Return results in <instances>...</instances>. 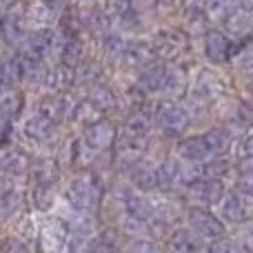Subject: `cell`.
Segmentation results:
<instances>
[{
    "label": "cell",
    "instance_id": "d4e9b609",
    "mask_svg": "<svg viewBox=\"0 0 253 253\" xmlns=\"http://www.w3.org/2000/svg\"><path fill=\"white\" fill-rule=\"evenodd\" d=\"M202 140H205V147L209 153H227L231 149L233 133L229 131V126H215V129L207 131Z\"/></svg>",
    "mask_w": 253,
    "mask_h": 253
},
{
    "label": "cell",
    "instance_id": "d6986e66",
    "mask_svg": "<svg viewBox=\"0 0 253 253\" xmlns=\"http://www.w3.org/2000/svg\"><path fill=\"white\" fill-rule=\"evenodd\" d=\"M22 36H25V27H22V18H13L4 13L0 18V40H2L7 47L18 49L22 42Z\"/></svg>",
    "mask_w": 253,
    "mask_h": 253
},
{
    "label": "cell",
    "instance_id": "f35d334b",
    "mask_svg": "<svg viewBox=\"0 0 253 253\" xmlns=\"http://www.w3.org/2000/svg\"><path fill=\"white\" fill-rule=\"evenodd\" d=\"M253 173H236V191L240 193H249L253 191Z\"/></svg>",
    "mask_w": 253,
    "mask_h": 253
},
{
    "label": "cell",
    "instance_id": "8fae6325",
    "mask_svg": "<svg viewBox=\"0 0 253 253\" xmlns=\"http://www.w3.org/2000/svg\"><path fill=\"white\" fill-rule=\"evenodd\" d=\"M153 209H156L153 202L142 193H131V191L123 193V213L129 215V218H135L140 222H149L153 215Z\"/></svg>",
    "mask_w": 253,
    "mask_h": 253
},
{
    "label": "cell",
    "instance_id": "e575fe53",
    "mask_svg": "<svg viewBox=\"0 0 253 253\" xmlns=\"http://www.w3.org/2000/svg\"><path fill=\"white\" fill-rule=\"evenodd\" d=\"M118 18H120V29L123 31L135 34V31L140 29V16H138V11H135L133 7H129L126 11L118 13Z\"/></svg>",
    "mask_w": 253,
    "mask_h": 253
},
{
    "label": "cell",
    "instance_id": "8d00e7d4",
    "mask_svg": "<svg viewBox=\"0 0 253 253\" xmlns=\"http://www.w3.org/2000/svg\"><path fill=\"white\" fill-rule=\"evenodd\" d=\"M27 242L22 240V236H7L0 240V251H11V253H20V251H27Z\"/></svg>",
    "mask_w": 253,
    "mask_h": 253
},
{
    "label": "cell",
    "instance_id": "2e32d148",
    "mask_svg": "<svg viewBox=\"0 0 253 253\" xmlns=\"http://www.w3.org/2000/svg\"><path fill=\"white\" fill-rule=\"evenodd\" d=\"M29 156L20 149H4V153L0 156V171L9 173L11 178L25 175L29 171Z\"/></svg>",
    "mask_w": 253,
    "mask_h": 253
},
{
    "label": "cell",
    "instance_id": "277c9868",
    "mask_svg": "<svg viewBox=\"0 0 253 253\" xmlns=\"http://www.w3.org/2000/svg\"><path fill=\"white\" fill-rule=\"evenodd\" d=\"M189 222H191V229L205 240H215V238L227 236V227L220 218H215L211 211H207L205 207H193L189 209Z\"/></svg>",
    "mask_w": 253,
    "mask_h": 253
},
{
    "label": "cell",
    "instance_id": "7a4b0ae2",
    "mask_svg": "<svg viewBox=\"0 0 253 253\" xmlns=\"http://www.w3.org/2000/svg\"><path fill=\"white\" fill-rule=\"evenodd\" d=\"M220 205H222L220 207V215L229 224H245V222H249L253 215V200L249 193L233 191L229 196L224 193Z\"/></svg>",
    "mask_w": 253,
    "mask_h": 253
},
{
    "label": "cell",
    "instance_id": "ba28073f",
    "mask_svg": "<svg viewBox=\"0 0 253 253\" xmlns=\"http://www.w3.org/2000/svg\"><path fill=\"white\" fill-rule=\"evenodd\" d=\"M22 133L38 144H47V142H51V140H56L58 131H56V123H51L49 118H44V116H40L38 111H36L34 116L25 118V123H22Z\"/></svg>",
    "mask_w": 253,
    "mask_h": 253
},
{
    "label": "cell",
    "instance_id": "ac0fdd59",
    "mask_svg": "<svg viewBox=\"0 0 253 253\" xmlns=\"http://www.w3.org/2000/svg\"><path fill=\"white\" fill-rule=\"evenodd\" d=\"M84 58H87V44L80 40V36H76V38H67L65 42H62V49H60L58 60H60L65 67L76 69Z\"/></svg>",
    "mask_w": 253,
    "mask_h": 253
},
{
    "label": "cell",
    "instance_id": "ffe728a7",
    "mask_svg": "<svg viewBox=\"0 0 253 253\" xmlns=\"http://www.w3.org/2000/svg\"><path fill=\"white\" fill-rule=\"evenodd\" d=\"M156 184H158V189H165V191L178 187L180 184V162L173 160V158H165V160L156 167Z\"/></svg>",
    "mask_w": 253,
    "mask_h": 253
},
{
    "label": "cell",
    "instance_id": "ee69618b",
    "mask_svg": "<svg viewBox=\"0 0 253 253\" xmlns=\"http://www.w3.org/2000/svg\"><path fill=\"white\" fill-rule=\"evenodd\" d=\"M236 7H245V9H251V0H231Z\"/></svg>",
    "mask_w": 253,
    "mask_h": 253
},
{
    "label": "cell",
    "instance_id": "4dcf8cb0",
    "mask_svg": "<svg viewBox=\"0 0 253 253\" xmlns=\"http://www.w3.org/2000/svg\"><path fill=\"white\" fill-rule=\"evenodd\" d=\"M56 202V191H53V184H34V191H31V205L38 211H47L53 207Z\"/></svg>",
    "mask_w": 253,
    "mask_h": 253
},
{
    "label": "cell",
    "instance_id": "7402d4cb",
    "mask_svg": "<svg viewBox=\"0 0 253 253\" xmlns=\"http://www.w3.org/2000/svg\"><path fill=\"white\" fill-rule=\"evenodd\" d=\"M178 156L182 158L184 162H202L207 158V147H205V140L202 135H189V138H182L175 147Z\"/></svg>",
    "mask_w": 253,
    "mask_h": 253
},
{
    "label": "cell",
    "instance_id": "5b68a950",
    "mask_svg": "<svg viewBox=\"0 0 253 253\" xmlns=\"http://www.w3.org/2000/svg\"><path fill=\"white\" fill-rule=\"evenodd\" d=\"M116 126L111 120H107L105 116L98 120H93L91 125L84 126V135L83 140L93 149V151H109L116 142Z\"/></svg>",
    "mask_w": 253,
    "mask_h": 253
},
{
    "label": "cell",
    "instance_id": "3957f363",
    "mask_svg": "<svg viewBox=\"0 0 253 253\" xmlns=\"http://www.w3.org/2000/svg\"><path fill=\"white\" fill-rule=\"evenodd\" d=\"M74 105H76L74 96H71L67 89H60V91H53V93H49V96H44L42 100L38 102V109L36 111L58 125V123L69 118Z\"/></svg>",
    "mask_w": 253,
    "mask_h": 253
},
{
    "label": "cell",
    "instance_id": "603a6c76",
    "mask_svg": "<svg viewBox=\"0 0 253 253\" xmlns=\"http://www.w3.org/2000/svg\"><path fill=\"white\" fill-rule=\"evenodd\" d=\"M42 84L49 87L51 91H60V89H69L74 84V69L60 65H53V67H47L44 71V78H42Z\"/></svg>",
    "mask_w": 253,
    "mask_h": 253
},
{
    "label": "cell",
    "instance_id": "d590c367",
    "mask_svg": "<svg viewBox=\"0 0 253 253\" xmlns=\"http://www.w3.org/2000/svg\"><path fill=\"white\" fill-rule=\"evenodd\" d=\"M231 147L236 151V158H251V135L249 131H245L242 135H236V140H231Z\"/></svg>",
    "mask_w": 253,
    "mask_h": 253
},
{
    "label": "cell",
    "instance_id": "cb8c5ba5",
    "mask_svg": "<svg viewBox=\"0 0 253 253\" xmlns=\"http://www.w3.org/2000/svg\"><path fill=\"white\" fill-rule=\"evenodd\" d=\"M40 242L44 249H60L67 242V229L58 220H47L40 227Z\"/></svg>",
    "mask_w": 253,
    "mask_h": 253
},
{
    "label": "cell",
    "instance_id": "ab89813d",
    "mask_svg": "<svg viewBox=\"0 0 253 253\" xmlns=\"http://www.w3.org/2000/svg\"><path fill=\"white\" fill-rule=\"evenodd\" d=\"M40 2H42L53 16H60V13L69 7V0H40Z\"/></svg>",
    "mask_w": 253,
    "mask_h": 253
},
{
    "label": "cell",
    "instance_id": "44dd1931",
    "mask_svg": "<svg viewBox=\"0 0 253 253\" xmlns=\"http://www.w3.org/2000/svg\"><path fill=\"white\" fill-rule=\"evenodd\" d=\"M80 20H83V29H87L96 38H102L107 31H111L109 13L105 9H89L87 13H80Z\"/></svg>",
    "mask_w": 253,
    "mask_h": 253
},
{
    "label": "cell",
    "instance_id": "e0dca14e",
    "mask_svg": "<svg viewBox=\"0 0 253 253\" xmlns=\"http://www.w3.org/2000/svg\"><path fill=\"white\" fill-rule=\"evenodd\" d=\"M169 247L173 251H200L207 249L205 238H200L193 229H173L169 236Z\"/></svg>",
    "mask_w": 253,
    "mask_h": 253
},
{
    "label": "cell",
    "instance_id": "74e56055",
    "mask_svg": "<svg viewBox=\"0 0 253 253\" xmlns=\"http://www.w3.org/2000/svg\"><path fill=\"white\" fill-rule=\"evenodd\" d=\"M102 2H105L102 9L107 13H111V16H118V13H123L131 7V0H102Z\"/></svg>",
    "mask_w": 253,
    "mask_h": 253
},
{
    "label": "cell",
    "instance_id": "d6a6232c",
    "mask_svg": "<svg viewBox=\"0 0 253 253\" xmlns=\"http://www.w3.org/2000/svg\"><path fill=\"white\" fill-rule=\"evenodd\" d=\"M22 209H25V198L18 191H13V189L0 198V215L2 218H16Z\"/></svg>",
    "mask_w": 253,
    "mask_h": 253
},
{
    "label": "cell",
    "instance_id": "f1b7e54d",
    "mask_svg": "<svg viewBox=\"0 0 253 253\" xmlns=\"http://www.w3.org/2000/svg\"><path fill=\"white\" fill-rule=\"evenodd\" d=\"M80 29H83V20H80V13L74 11L71 7H67L65 11L58 16V34L62 36V38H76V36L80 34Z\"/></svg>",
    "mask_w": 253,
    "mask_h": 253
},
{
    "label": "cell",
    "instance_id": "5bb4252c",
    "mask_svg": "<svg viewBox=\"0 0 253 253\" xmlns=\"http://www.w3.org/2000/svg\"><path fill=\"white\" fill-rule=\"evenodd\" d=\"M27 173H31V180L36 184H53L60 175V162L51 158H40V160L29 162Z\"/></svg>",
    "mask_w": 253,
    "mask_h": 253
},
{
    "label": "cell",
    "instance_id": "836d02e7",
    "mask_svg": "<svg viewBox=\"0 0 253 253\" xmlns=\"http://www.w3.org/2000/svg\"><path fill=\"white\" fill-rule=\"evenodd\" d=\"M184 27L191 34H205L209 29V16L205 11H191V13H187V25Z\"/></svg>",
    "mask_w": 253,
    "mask_h": 253
},
{
    "label": "cell",
    "instance_id": "9c48e42d",
    "mask_svg": "<svg viewBox=\"0 0 253 253\" xmlns=\"http://www.w3.org/2000/svg\"><path fill=\"white\" fill-rule=\"evenodd\" d=\"M156 49H153L151 40H144V38H133V40H126L125 44V53H123V62L129 67H142L147 62L156 60Z\"/></svg>",
    "mask_w": 253,
    "mask_h": 253
},
{
    "label": "cell",
    "instance_id": "4316f807",
    "mask_svg": "<svg viewBox=\"0 0 253 253\" xmlns=\"http://www.w3.org/2000/svg\"><path fill=\"white\" fill-rule=\"evenodd\" d=\"M200 171H202V178L224 180L233 171V165L229 158H224V153H213V158H209V160H205L200 165Z\"/></svg>",
    "mask_w": 253,
    "mask_h": 253
},
{
    "label": "cell",
    "instance_id": "83f0119b",
    "mask_svg": "<svg viewBox=\"0 0 253 253\" xmlns=\"http://www.w3.org/2000/svg\"><path fill=\"white\" fill-rule=\"evenodd\" d=\"M123 129L131 135H138V138H149V133H151V116H149V111L147 109L131 111Z\"/></svg>",
    "mask_w": 253,
    "mask_h": 253
},
{
    "label": "cell",
    "instance_id": "4fadbf2b",
    "mask_svg": "<svg viewBox=\"0 0 253 253\" xmlns=\"http://www.w3.org/2000/svg\"><path fill=\"white\" fill-rule=\"evenodd\" d=\"M138 87L147 93H156L162 89V83H165V74L167 67L162 65L160 60H151L147 65L138 67Z\"/></svg>",
    "mask_w": 253,
    "mask_h": 253
},
{
    "label": "cell",
    "instance_id": "7c38bea8",
    "mask_svg": "<svg viewBox=\"0 0 253 253\" xmlns=\"http://www.w3.org/2000/svg\"><path fill=\"white\" fill-rule=\"evenodd\" d=\"M87 100L91 102V105L96 107V109L100 111L102 116L111 114V111H116V109L120 107L118 93H116L114 89L109 87V84L102 83V80H100V83H96V84H91V87H89V96H87Z\"/></svg>",
    "mask_w": 253,
    "mask_h": 253
},
{
    "label": "cell",
    "instance_id": "f546056e",
    "mask_svg": "<svg viewBox=\"0 0 253 253\" xmlns=\"http://www.w3.org/2000/svg\"><path fill=\"white\" fill-rule=\"evenodd\" d=\"M125 44H126V40L123 38V36H118V34L107 31V34L102 36V53H105V58H109L111 62H120V60H123Z\"/></svg>",
    "mask_w": 253,
    "mask_h": 253
},
{
    "label": "cell",
    "instance_id": "52a82bcc",
    "mask_svg": "<svg viewBox=\"0 0 253 253\" xmlns=\"http://www.w3.org/2000/svg\"><path fill=\"white\" fill-rule=\"evenodd\" d=\"M151 42L158 58H178L187 47V36L180 29H162Z\"/></svg>",
    "mask_w": 253,
    "mask_h": 253
},
{
    "label": "cell",
    "instance_id": "f6af8a7d",
    "mask_svg": "<svg viewBox=\"0 0 253 253\" xmlns=\"http://www.w3.org/2000/svg\"><path fill=\"white\" fill-rule=\"evenodd\" d=\"M158 4H162V7H171V4L175 2V0H156Z\"/></svg>",
    "mask_w": 253,
    "mask_h": 253
},
{
    "label": "cell",
    "instance_id": "1f68e13d",
    "mask_svg": "<svg viewBox=\"0 0 253 253\" xmlns=\"http://www.w3.org/2000/svg\"><path fill=\"white\" fill-rule=\"evenodd\" d=\"M69 118H74L78 125L87 126V125H91L93 120L102 118V114L91 105V102L87 100V98H84V100H80V102H76V105H74V109H71V116H69Z\"/></svg>",
    "mask_w": 253,
    "mask_h": 253
},
{
    "label": "cell",
    "instance_id": "9a60e30c",
    "mask_svg": "<svg viewBox=\"0 0 253 253\" xmlns=\"http://www.w3.org/2000/svg\"><path fill=\"white\" fill-rule=\"evenodd\" d=\"M222 20H224V29H227L229 34L236 36V38H245L251 29V9L231 7Z\"/></svg>",
    "mask_w": 253,
    "mask_h": 253
},
{
    "label": "cell",
    "instance_id": "b9f144b4",
    "mask_svg": "<svg viewBox=\"0 0 253 253\" xmlns=\"http://www.w3.org/2000/svg\"><path fill=\"white\" fill-rule=\"evenodd\" d=\"M180 7L184 9V13L205 11V0H180Z\"/></svg>",
    "mask_w": 253,
    "mask_h": 253
},
{
    "label": "cell",
    "instance_id": "7dc6e473",
    "mask_svg": "<svg viewBox=\"0 0 253 253\" xmlns=\"http://www.w3.org/2000/svg\"><path fill=\"white\" fill-rule=\"evenodd\" d=\"M87 2H93V0H87Z\"/></svg>",
    "mask_w": 253,
    "mask_h": 253
},
{
    "label": "cell",
    "instance_id": "c3c4849f",
    "mask_svg": "<svg viewBox=\"0 0 253 253\" xmlns=\"http://www.w3.org/2000/svg\"><path fill=\"white\" fill-rule=\"evenodd\" d=\"M0 116H2V111H0Z\"/></svg>",
    "mask_w": 253,
    "mask_h": 253
},
{
    "label": "cell",
    "instance_id": "8992f818",
    "mask_svg": "<svg viewBox=\"0 0 253 253\" xmlns=\"http://www.w3.org/2000/svg\"><path fill=\"white\" fill-rule=\"evenodd\" d=\"M126 165V178L138 191H153L158 189L156 184V167H151V162L142 160V158H133V160L125 162Z\"/></svg>",
    "mask_w": 253,
    "mask_h": 253
},
{
    "label": "cell",
    "instance_id": "30bf717a",
    "mask_svg": "<svg viewBox=\"0 0 253 253\" xmlns=\"http://www.w3.org/2000/svg\"><path fill=\"white\" fill-rule=\"evenodd\" d=\"M231 40L220 29H207L205 31V56L211 62H224L229 58Z\"/></svg>",
    "mask_w": 253,
    "mask_h": 253
},
{
    "label": "cell",
    "instance_id": "484cf974",
    "mask_svg": "<svg viewBox=\"0 0 253 253\" xmlns=\"http://www.w3.org/2000/svg\"><path fill=\"white\" fill-rule=\"evenodd\" d=\"M189 87V78H187V71L180 69V67H167V74H165V83H162V89L167 96L171 98H178L187 91Z\"/></svg>",
    "mask_w": 253,
    "mask_h": 253
},
{
    "label": "cell",
    "instance_id": "bcb514c9",
    "mask_svg": "<svg viewBox=\"0 0 253 253\" xmlns=\"http://www.w3.org/2000/svg\"><path fill=\"white\" fill-rule=\"evenodd\" d=\"M9 2V0H0V4H2V7H4V4H7Z\"/></svg>",
    "mask_w": 253,
    "mask_h": 253
},
{
    "label": "cell",
    "instance_id": "60d3db41",
    "mask_svg": "<svg viewBox=\"0 0 253 253\" xmlns=\"http://www.w3.org/2000/svg\"><path fill=\"white\" fill-rule=\"evenodd\" d=\"M129 249L133 251H156V245L147 238H135L133 242H129Z\"/></svg>",
    "mask_w": 253,
    "mask_h": 253
},
{
    "label": "cell",
    "instance_id": "7bdbcfd3",
    "mask_svg": "<svg viewBox=\"0 0 253 253\" xmlns=\"http://www.w3.org/2000/svg\"><path fill=\"white\" fill-rule=\"evenodd\" d=\"M13 184H11V175L4 173V171H0V198L4 196L7 191H11Z\"/></svg>",
    "mask_w": 253,
    "mask_h": 253
},
{
    "label": "cell",
    "instance_id": "6da1fadb",
    "mask_svg": "<svg viewBox=\"0 0 253 253\" xmlns=\"http://www.w3.org/2000/svg\"><path fill=\"white\" fill-rule=\"evenodd\" d=\"M153 118H156V125L167 135H182L191 125V111L187 107L178 105L173 98H169V100H162L156 107Z\"/></svg>",
    "mask_w": 253,
    "mask_h": 253
}]
</instances>
